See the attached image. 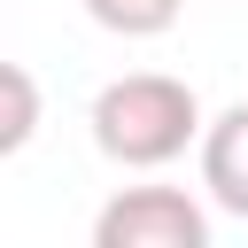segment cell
<instances>
[{"mask_svg": "<svg viewBox=\"0 0 248 248\" xmlns=\"http://www.w3.org/2000/svg\"><path fill=\"white\" fill-rule=\"evenodd\" d=\"M93 147L116 163V170H163L178 163L186 147H202L209 116H202V93L170 70H124L93 93Z\"/></svg>", "mask_w": 248, "mask_h": 248, "instance_id": "cell-1", "label": "cell"}, {"mask_svg": "<svg viewBox=\"0 0 248 248\" xmlns=\"http://www.w3.org/2000/svg\"><path fill=\"white\" fill-rule=\"evenodd\" d=\"M93 248H209V209L186 186H116L93 209Z\"/></svg>", "mask_w": 248, "mask_h": 248, "instance_id": "cell-2", "label": "cell"}, {"mask_svg": "<svg viewBox=\"0 0 248 248\" xmlns=\"http://www.w3.org/2000/svg\"><path fill=\"white\" fill-rule=\"evenodd\" d=\"M202 194L225 217H248V101L209 116V132H202Z\"/></svg>", "mask_w": 248, "mask_h": 248, "instance_id": "cell-3", "label": "cell"}, {"mask_svg": "<svg viewBox=\"0 0 248 248\" xmlns=\"http://www.w3.org/2000/svg\"><path fill=\"white\" fill-rule=\"evenodd\" d=\"M78 8H85L101 31H116V39H163L186 0H78Z\"/></svg>", "mask_w": 248, "mask_h": 248, "instance_id": "cell-4", "label": "cell"}, {"mask_svg": "<svg viewBox=\"0 0 248 248\" xmlns=\"http://www.w3.org/2000/svg\"><path fill=\"white\" fill-rule=\"evenodd\" d=\"M0 93H8V124H0V155H16L31 132H39V85L23 62H0Z\"/></svg>", "mask_w": 248, "mask_h": 248, "instance_id": "cell-5", "label": "cell"}]
</instances>
